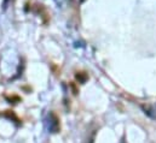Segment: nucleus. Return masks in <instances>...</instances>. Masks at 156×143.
<instances>
[{"label": "nucleus", "mask_w": 156, "mask_h": 143, "mask_svg": "<svg viewBox=\"0 0 156 143\" xmlns=\"http://www.w3.org/2000/svg\"><path fill=\"white\" fill-rule=\"evenodd\" d=\"M48 130L52 134H56L61 130V123H59V118L56 115V113L51 112L48 114Z\"/></svg>", "instance_id": "nucleus-1"}, {"label": "nucleus", "mask_w": 156, "mask_h": 143, "mask_svg": "<svg viewBox=\"0 0 156 143\" xmlns=\"http://www.w3.org/2000/svg\"><path fill=\"white\" fill-rule=\"evenodd\" d=\"M0 115H4V117H7L9 119H13L16 123H18L20 124V119H18V117L12 112V111H6L5 113H2V114H0Z\"/></svg>", "instance_id": "nucleus-2"}, {"label": "nucleus", "mask_w": 156, "mask_h": 143, "mask_svg": "<svg viewBox=\"0 0 156 143\" xmlns=\"http://www.w3.org/2000/svg\"><path fill=\"white\" fill-rule=\"evenodd\" d=\"M76 79H78L80 83H85L86 79H87V75L85 72H78L76 73Z\"/></svg>", "instance_id": "nucleus-3"}]
</instances>
